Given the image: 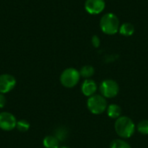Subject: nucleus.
Listing matches in <instances>:
<instances>
[{
	"mask_svg": "<svg viewBox=\"0 0 148 148\" xmlns=\"http://www.w3.org/2000/svg\"><path fill=\"white\" fill-rule=\"evenodd\" d=\"M120 26L121 24L118 16L112 12L104 14L100 20V27L101 31L109 36L117 34L119 32Z\"/></svg>",
	"mask_w": 148,
	"mask_h": 148,
	"instance_id": "obj_1",
	"label": "nucleus"
},
{
	"mask_svg": "<svg viewBox=\"0 0 148 148\" xmlns=\"http://www.w3.org/2000/svg\"><path fill=\"white\" fill-rule=\"evenodd\" d=\"M114 129L120 137L128 139L134 135L135 132V125L129 117L121 116L115 121Z\"/></svg>",
	"mask_w": 148,
	"mask_h": 148,
	"instance_id": "obj_2",
	"label": "nucleus"
},
{
	"mask_svg": "<svg viewBox=\"0 0 148 148\" xmlns=\"http://www.w3.org/2000/svg\"><path fill=\"white\" fill-rule=\"evenodd\" d=\"M81 78L80 72L74 68H68L62 71L60 76V82L62 86L68 88H74L77 85Z\"/></svg>",
	"mask_w": 148,
	"mask_h": 148,
	"instance_id": "obj_3",
	"label": "nucleus"
},
{
	"mask_svg": "<svg viewBox=\"0 0 148 148\" xmlns=\"http://www.w3.org/2000/svg\"><path fill=\"white\" fill-rule=\"evenodd\" d=\"M87 106L93 114H101L108 108L106 98L101 95H94L89 97L87 101Z\"/></svg>",
	"mask_w": 148,
	"mask_h": 148,
	"instance_id": "obj_4",
	"label": "nucleus"
},
{
	"mask_svg": "<svg viewBox=\"0 0 148 148\" xmlns=\"http://www.w3.org/2000/svg\"><path fill=\"white\" fill-rule=\"evenodd\" d=\"M119 85L114 80H105L100 85V92L105 98H114L119 93Z\"/></svg>",
	"mask_w": 148,
	"mask_h": 148,
	"instance_id": "obj_5",
	"label": "nucleus"
},
{
	"mask_svg": "<svg viewBox=\"0 0 148 148\" xmlns=\"http://www.w3.org/2000/svg\"><path fill=\"white\" fill-rule=\"evenodd\" d=\"M16 117L8 112L0 113V128L4 131H11L16 128Z\"/></svg>",
	"mask_w": 148,
	"mask_h": 148,
	"instance_id": "obj_6",
	"label": "nucleus"
},
{
	"mask_svg": "<svg viewBox=\"0 0 148 148\" xmlns=\"http://www.w3.org/2000/svg\"><path fill=\"white\" fill-rule=\"evenodd\" d=\"M105 0H86L85 10L90 15H98L105 10Z\"/></svg>",
	"mask_w": 148,
	"mask_h": 148,
	"instance_id": "obj_7",
	"label": "nucleus"
},
{
	"mask_svg": "<svg viewBox=\"0 0 148 148\" xmlns=\"http://www.w3.org/2000/svg\"><path fill=\"white\" fill-rule=\"evenodd\" d=\"M16 84L15 77L9 74L0 75V94H7L11 91Z\"/></svg>",
	"mask_w": 148,
	"mask_h": 148,
	"instance_id": "obj_8",
	"label": "nucleus"
},
{
	"mask_svg": "<svg viewBox=\"0 0 148 148\" xmlns=\"http://www.w3.org/2000/svg\"><path fill=\"white\" fill-rule=\"evenodd\" d=\"M97 91V84L91 79H86L82 85V92L85 96L91 97Z\"/></svg>",
	"mask_w": 148,
	"mask_h": 148,
	"instance_id": "obj_9",
	"label": "nucleus"
},
{
	"mask_svg": "<svg viewBox=\"0 0 148 148\" xmlns=\"http://www.w3.org/2000/svg\"><path fill=\"white\" fill-rule=\"evenodd\" d=\"M134 31H135L134 26L131 23H124L121 24L119 29V33L124 36H131L134 35Z\"/></svg>",
	"mask_w": 148,
	"mask_h": 148,
	"instance_id": "obj_10",
	"label": "nucleus"
},
{
	"mask_svg": "<svg viewBox=\"0 0 148 148\" xmlns=\"http://www.w3.org/2000/svg\"><path fill=\"white\" fill-rule=\"evenodd\" d=\"M107 113H108V115L111 119H116L117 120L121 115V108L117 104H111L108 107Z\"/></svg>",
	"mask_w": 148,
	"mask_h": 148,
	"instance_id": "obj_11",
	"label": "nucleus"
},
{
	"mask_svg": "<svg viewBox=\"0 0 148 148\" xmlns=\"http://www.w3.org/2000/svg\"><path fill=\"white\" fill-rule=\"evenodd\" d=\"M59 142L54 135H48L43 139L42 144L45 148H59Z\"/></svg>",
	"mask_w": 148,
	"mask_h": 148,
	"instance_id": "obj_12",
	"label": "nucleus"
},
{
	"mask_svg": "<svg viewBox=\"0 0 148 148\" xmlns=\"http://www.w3.org/2000/svg\"><path fill=\"white\" fill-rule=\"evenodd\" d=\"M80 75L83 78H86V79H88L90 78L91 76L94 75L95 74V69L93 66H90V65H85L83 67H82V69H80Z\"/></svg>",
	"mask_w": 148,
	"mask_h": 148,
	"instance_id": "obj_13",
	"label": "nucleus"
},
{
	"mask_svg": "<svg viewBox=\"0 0 148 148\" xmlns=\"http://www.w3.org/2000/svg\"><path fill=\"white\" fill-rule=\"evenodd\" d=\"M59 141H63L68 137V130L65 127H59L55 131L54 135Z\"/></svg>",
	"mask_w": 148,
	"mask_h": 148,
	"instance_id": "obj_14",
	"label": "nucleus"
},
{
	"mask_svg": "<svg viewBox=\"0 0 148 148\" xmlns=\"http://www.w3.org/2000/svg\"><path fill=\"white\" fill-rule=\"evenodd\" d=\"M110 148H131V147L123 140H114L111 142Z\"/></svg>",
	"mask_w": 148,
	"mask_h": 148,
	"instance_id": "obj_15",
	"label": "nucleus"
},
{
	"mask_svg": "<svg viewBox=\"0 0 148 148\" xmlns=\"http://www.w3.org/2000/svg\"><path fill=\"white\" fill-rule=\"evenodd\" d=\"M29 127H30V125H29V123L27 121H25V120H21V121H18L16 122V128L18 131H20V132H22V133H24V132H27V131L29 129Z\"/></svg>",
	"mask_w": 148,
	"mask_h": 148,
	"instance_id": "obj_16",
	"label": "nucleus"
},
{
	"mask_svg": "<svg viewBox=\"0 0 148 148\" xmlns=\"http://www.w3.org/2000/svg\"><path fill=\"white\" fill-rule=\"evenodd\" d=\"M137 129L139 133H140L141 134H148V120H144L140 121L137 126Z\"/></svg>",
	"mask_w": 148,
	"mask_h": 148,
	"instance_id": "obj_17",
	"label": "nucleus"
},
{
	"mask_svg": "<svg viewBox=\"0 0 148 148\" xmlns=\"http://www.w3.org/2000/svg\"><path fill=\"white\" fill-rule=\"evenodd\" d=\"M91 43L95 48H99L101 45V39L97 35H95L91 38Z\"/></svg>",
	"mask_w": 148,
	"mask_h": 148,
	"instance_id": "obj_18",
	"label": "nucleus"
},
{
	"mask_svg": "<svg viewBox=\"0 0 148 148\" xmlns=\"http://www.w3.org/2000/svg\"><path fill=\"white\" fill-rule=\"evenodd\" d=\"M6 104V98L3 94H0V108H3Z\"/></svg>",
	"mask_w": 148,
	"mask_h": 148,
	"instance_id": "obj_19",
	"label": "nucleus"
},
{
	"mask_svg": "<svg viewBox=\"0 0 148 148\" xmlns=\"http://www.w3.org/2000/svg\"><path fill=\"white\" fill-rule=\"evenodd\" d=\"M59 148H69V147H59Z\"/></svg>",
	"mask_w": 148,
	"mask_h": 148,
	"instance_id": "obj_20",
	"label": "nucleus"
}]
</instances>
